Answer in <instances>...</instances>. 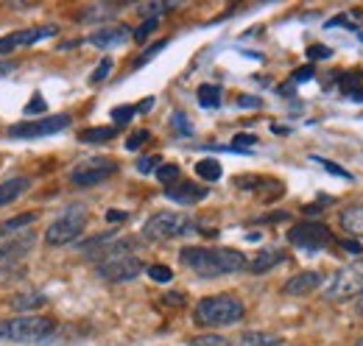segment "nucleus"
<instances>
[{
    "mask_svg": "<svg viewBox=\"0 0 363 346\" xmlns=\"http://www.w3.org/2000/svg\"><path fill=\"white\" fill-rule=\"evenodd\" d=\"M182 265H187L199 277H227L246 268V255L238 249H204L187 246L179 252Z\"/></svg>",
    "mask_w": 363,
    "mask_h": 346,
    "instance_id": "nucleus-1",
    "label": "nucleus"
},
{
    "mask_svg": "<svg viewBox=\"0 0 363 346\" xmlns=\"http://www.w3.org/2000/svg\"><path fill=\"white\" fill-rule=\"evenodd\" d=\"M232 346H279V338L272 333H257V330H249V333H240L235 338Z\"/></svg>",
    "mask_w": 363,
    "mask_h": 346,
    "instance_id": "nucleus-20",
    "label": "nucleus"
},
{
    "mask_svg": "<svg viewBox=\"0 0 363 346\" xmlns=\"http://www.w3.org/2000/svg\"><path fill=\"white\" fill-rule=\"evenodd\" d=\"M115 126H95V129H84L79 134V140L82 143H106V140H112L115 137Z\"/></svg>",
    "mask_w": 363,
    "mask_h": 346,
    "instance_id": "nucleus-24",
    "label": "nucleus"
},
{
    "mask_svg": "<svg viewBox=\"0 0 363 346\" xmlns=\"http://www.w3.org/2000/svg\"><path fill=\"white\" fill-rule=\"evenodd\" d=\"M126 213H121V210H109V213H106V221H112V223H115V221H126Z\"/></svg>",
    "mask_w": 363,
    "mask_h": 346,
    "instance_id": "nucleus-43",
    "label": "nucleus"
},
{
    "mask_svg": "<svg viewBox=\"0 0 363 346\" xmlns=\"http://www.w3.org/2000/svg\"><path fill=\"white\" fill-rule=\"evenodd\" d=\"M308 79H313V67H299L294 73V82H308Z\"/></svg>",
    "mask_w": 363,
    "mask_h": 346,
    "instance_id": "nucleus-41",
    "label": "nucleus"
},
{
    "mask_svg": "<svg viewBox=\"0 0 363 346\" xmlns=\"http://www.w3.org/2000/svg\"><path fill=\"white\" fill-rule=\"evenodd\" d=\"M171 123H174V129L179 131L182 137H190V134H193V126L187 123V118H184V112H174V118H171Z\"/></svg>",
    "mask_w": 363,
    "mask_h": 346,
    "instance_id": "nucleus-29",
    "label": "nucleus"
},
{
    "mask_svg": "<svg viewBox=\"0 0 363 346\" xmlns=\"http://www.w3.org/2000/svg\"><path fill=\"white\" fill-rule=\"evenodd\" d=\"M279 346H282V344H279Z\"/></svg>",
    "mask_w": 363,
    "mask_h": 346,
    "instance_id": "nucleus-48",
    "label": "nucleus"
},
{
    "mask_svg": "<svg viewBox=\"0 0 363 346\" xmlns=\"http://www.w3.org/2000/svg\"><path fill=\"white\" fill-rule=\"evenodd\" d=\"M288 243H294L296 249H305V252H321L330 243H335V238L324 223L305 221V223H296L288 229Z\"/></svg>",
    "mask_w": 363,
    "mask_h": 346,
    "instance_id": "nucleus-7",
    "label": "nucleus"
},
{
    "mask_svg": "<svg viewBox=\"0 0 363 346\" xmlns=\"http://www.w3.org/2000/svg\"><path fill=\"white\" fill-rule=\"evenodd\" d=\"M358 313H361V316H363V296H361V299H358Z\"/></svg>",
    "mask_w": 363,
    "mask_h": 346,
    "instance_id": "nucleus-46",
    "label": "nucleus"
},
{
    "mask_svg": "<svg viewBox=\"0 0 363 346\" xmlns=\"http://www.w3.org/2000/svg\"><path fill=\"white\" fill-rule=\"evenodd\" d=\"M187 346H232V344H229V338L218 335V333H207V335H196V338H190V344Z\"/></svg>",
    "mask_w": 363,
    "mask_h": 346,
    "instance_id": "nucleus-25",
    "label": "nucleus"
},
{
    "mask_svg": "<svg viewBox=\"0 0 363 346\" xmlns=\"http://www.w3.org/2000/svg\"><path fill=\"white\" fill-rule=\"evenodd\" d=\"M221 162L218 160H199L196 162V176L201 179V182H218L221 179Z\"/></svg>",
    "mask_w": 363,
    "mask_h": 346,
    "instance_id": "nucleus-22",
    "label": "nucleus"
},
{
    "mask_svg": "<svg viewBox=\"0 0 363 346\" xmlns=\"http://www.w3.org/2000/svg\"><path fill=\"white\" fill-rule=\"evenodd\" d=\"M50 37H56V26H34V28H23V31H11V34L0 37V56L20 50V48H31Z\"/></svg>",
    "mask_w": 363,
    "mask_h": 346,
    "instance_id": "nucleus-11",
    "label": "nucleus"
},
{
    "mask_svg": "<svg viewBox=\"0 0 363 346\" xmlns=\"http://www.w3.org/2000/svg\"><path fill=\"white\" fill-rule=\"evenodd\" d=\"M338 223L344 226V232H350L355 238H363V204H352V207L341 210Z\"/></svg>",
    "mask_w": 363,
    "mask_h": 346,
    "instance_id": "nucleus-18",
    "label": "nucleus"
},
{
    "mask_svg": "<svg viewBox=\"0 0 363 346\" xmlns=\"http://www.w3.org/2000/svg\"><path fill=\"white\" fill-rule=\"evenodd\" d=\"M17 70V65L14 62H0V79H6V76H11Z\"/></svg>",
    "mask_w": 363,
    "mask_h": 346,
    "instance_id": "nucleus-42",
    "label": "nucleus"
},
{
    "mask_svg": "<svg viewBox=\"0 0 363 346\" xmlns=\"http://www.w3.org/2000/svg\"><path fill=\"white\" fill-rule=\"evenodd\" d=\"M311 160H316L318 165H321L324 171H330L333 176H341V179H352V176H350V171H344L341 165H333V162H327V160H321V157H311Z\"/></svg>",
    "mask_w": 363,
    "mask_h": 346,
    "instance_id": "nucleus-32",
    "label": "nucleus"
},
{
    "mask_svg": "<svg viewBox=\"0 0 363 346\" xmlns=\"http://www.w3.org/2000/svg\"><path fill=\"white\" fill-rule=\"evenodd\" d=\"M160 168V157H143V160H137V171L140 173H151Z\"/></svg>",
    "mask_w": 363,
    "mask_h": 346,
    "instance_id": "nucleus-33",
    "label": "nucleus"
},
{
    "mask_svg": "<svg viewBox=\"0 0 363 346\" xmlns=\"http://www.w3.org/2000/svg\"><path fill=\"white\" fill-rule=\"evenodd\" d=\"M34 246H37V235H34V232H26V235H20V238H11V240L0 243V265H14V262H20Z\"/></svg>",
    "mask_w": 363,
    "mask_h": 346,
    "instance_id": "nucleus-12",
    "label": "nucleus"
},
{
    "mask_svg": "<svg viewBox=\"0 0 363 346\" xmlns=\"http://www.w3.org/2000/svg\"><path fill=\"white\" fill-rule=\"evenodd\" d=\"M151 106H154V98H145V101H140V104H137L135 109H137V112H148Z\"/></svg>",
    "mask_w": 363,
    "mask_h": 346,
    "instance_id": "nucleus-45",
    "label": "nucleus"
},
{
    "mask_svg": "<svg viewBox=\"0 0 363 346\" xmlns=\"http://www.w3.org/2000/svg\"><path fill=\"white\" fill-rule=\"evenodd\" d=\"M355 346H363V338H361V341H358V344H355Z\"/></svg>",
    "mask_w": 363,
    "mask_h": 346,
    "instance_id": "nucleus-47",
    "label": "nucleus"
},
{
    "mask_svg": "<svg viewBox=\"0 0 363 346\" xmlns=\"http://www.w3.org/2000/svg\"><path fill=\"white\" fill-rule=\"evenodd\" d=\"M84 226H87V210L73 204L67 213H62L45 229V243L48 246H67L84 232Z\"/></svg>",
    "mask_w": 363,
    "mask_h": 346,
    "instance_id": "nucleus-6",
    "label": "nucleus"
},
{
    "mask_svg": "<svg viewBox=\"0 0 363 346\" xmlns=\"http://www.w3.org/2000/svg\"><path fill=\"white\" fill-rule=\"evenodd\" d=\"M112 67H115V65H112V59H104V62H101V65L95 67V73H92V84L104 82V79H106V76L112 73Z\"/></svg>",
    "mask_w": 363,
    "mask_h": 346,
    "instance_id": "nucleus-31",
    "label": "nucleus"
},
{
    "mask_svg": "<svg viewBox=\"0 0 363 346\" xmlns=\"http://www.w3.org/2000/svg\"><path fill=\"white\" fill-rule=\"evenodd\" d=\"M190 232H196V221L184 213H171V210L154 213L143 226L145 240H174V238L190 235Z\"/></svg>",
    "mask_w": 363,
    "mask_h": 346,
    "instance_id": "nucleus-4",
    "label": "nucleus"
},
{
    "mask_svg": "<svg viewBox=\"0 0 363 346\" xmlns=\"http://www.w3.org/2000/svg\"><path fill=\"white\" fill-rule=\"evenodd\" d=\"M148 137H151V134H148L145 129L135 131V134H132V137L126 140V148H129V151H137V148H140V145H143V143H145Z\"/></svg>",
    "mask_w": 363,
    "mask_h": 346,
    "instance_id": "nucleus-34",
    "label": "nucleus"
},
{
    "mask_svg": "<svg viewBox=\"0 0 363 346\" xmlns=\"http://www.w3.org/2000/svg\"><path fill=\"white\" fill-rule=\"evenodd\" d=\"M34 223H37V213H23V216L9 218V221L0 223V238L17 235V232H23V229H28V226H34Z\"/></svg>",
    "mask_w": 363,
    "mask_h": 346,
    "instance_id": "nucleus-19",
    "label": "nucleus"
},
{
    "mask_svg": "<svg viewBox=\"0 0 363 346\" xmlns=\"http://www.w3.org/2000/svg\"><path fill=\"white\" fill-rule=\"evenodd\" d=\"M34 112H45V98H43L40 92H34V98H31L28 106H26V115H34Z\"/></svg>",
    "mask_w": 363,
    "mask_h": 346,
    "instance_id": "nucleus-35",
    "label": "nucleus"
},
{
    "mask_svg": "<svg viewBox=\"0 0 363 346\" xmlns=\"http://www.w3.org/2000/svg\"><path fill=\"white\" fill-rule=\"evenodd\" d=\"M255 143H257V137H255V134H235L232 148H249V145H255Z\"/></svg>",
    "mask_w": 363,
    "mask_h": 346,
    "instance_id": "nucleus-37",
    "label": "nucleus"
},
{
    "mask_svg": "<svg viewBox=\"0 0 363 346\" xmlns=\"http://www.w3.org/2000/svg\"><path fill=\"white\" fill-rule=\"evenodd\" d=\"M137 115V109L135 106H115L112 109V121L118 123V126H123V123H129L132 118Z\"/></svg>",
    "mask_w": 363,
    "mask_h": 346,
    "instance_id": "nucleus-28",
    "label": "nucleus"
},
{
    "mask_svg": "<svg viewBox=\"0 0 363 346\" xmlns=\"http://www.w3.org/2000/svg\"><path fill=\"white\" fill-rule=\"evenodd\" d=\"M70 115H48L40 121H23V123H14L9 129V137L14 140H40V137H50L56 131H65L70 126Z\"/></svg>",
    "mask_w": 363,
    "mask_h": 346,
    "instance_id": "nucleus-9",
    "label": "nucleus"
},
{
    "mask_svg": "<svg viewBox=\"0 0 363 346\" xmlns=\"http://www.w3.org/2000/svg\"><path fill=\"white\" fill-rule=\"evenodd\" d=\"M165 45H168V40H160L157 45H151V48H148V50H145V53H143V56L137 59V67H140V65H145L148 59H154V56H157V53H160V50H162Z\"/></svg>",
    "mask_w": 363,
    "mask_h": 346,
    "instance_id": "nucleus-36",
    "label": "nucleus"
},
{
    "mask_svg": "<svg viewBox=\"0 0 363 346\" xmlns=\"http://www.w3.org/2000/svg\"><path fill=\"white\" fill-rule=\"evenodd\" d=\"M355 296H363V260H355V262L338 268L324 288L327 302H347Z\"/></svg>",
    "mask_w": 363,
    "mask_h": 346,
    "instance_id": "nucleus-5",
    "label": "nucleus"
},
{
    "mask_svg": "<svg viewBox=\"0 0 363 346\" xmlns=\"http://www.w3.org/2000/svg\"><path fill=\"white\" fill-rule=\"evenodd\" d=\"M282 260H285V252L277 246H269V249H260L252 260H246V268H249V274H266L274 265H279Z\"/></svg>",
    "mask_w": 363,
    "mask_h": 346,
    "instance_id": "nucleus-16",
    "label": "nucleus"
},
{
    "mask_svg": "<svg viewBox=\"0 0 363 346\" xmlns=\"http://www.w3.org/2000/svg\"><path fill=\"white\" fill-rule=\"evenodd\" d=\"M165 196L177 204H196L201 199H207V187H199L196 182H177L165 187Z\"/></svg>",
    "mask_w": 363,
    "mask_h": 346,
    "instance_id": "nucleus-14",
    "label": "nucleus"
},
{
    "mask_svg": "<svg viewBox=\"0 0 363 346\" xmlns=\"http://www.w3.org/2000/svg\"><path fill=\"white\" fill-rule=\"evenodd\" d=\"M157 26H160V20H145V23H143V26L137 28L132 37H135L137 43H143V40H145L148 34H154V31H157Z\"/></svg>",
    "mask_w": 363,
    "mask_h": 346,
    "instance_id": "nucleus-30",
    "label": "nucleus"
},
{
    "mask_svg": "<svg viewBox=\"0 0 363 346\" xmlns=\"http://www.w3.org/2000/svg\"><path fill=\"white\" fill-rule=\"evenodd\" d=\"M143 271H145V265H143V260L135 257V255L104 260V262H98V268H95V274H98L104 282H129V279H137Z\"/></svg>",
    "mask_w": 363,
    "mask_h": 346,
    "instance_id": "nucleus-10",
    "label": "nucleus"
},
{
    "mask_svg": "<svg viewBox=\"0 0 363 346\" xmlns=\"http://www.w3.org/2000/svg\"><path fill=\"white\" fill-rule=\"evenodd\" d=\"M115 173H118V162L115 160H109V157H90V160L79 162L70 171V182L76 187H95V184L106 182Z\"/></svg>",
    "mask_w": 363,
    "mask_h": 346,
    "instance_id": "nucleus-8",
    "label": "nucleus"
},
{
    "mask_svg": "<svg viewBox=\"0 0 363 346\" xmlns=\"http://www.w3.org/2000/svg\"><path fill=\"white\" fill-rule=\"evenodd\" d=\"M145 274H148L154 282H171V279H174V271H171L168 265H148Z\"/></svg>",
    "mask_w": 363,
    "mask_h": 346,
    "instance_id": "nucleus-26",
    "label": "nucleus"
},
{
    "mask_svg": "<svg viewBox=\"0 0 363 346\" xmlns=\"http://www.w3.org/2000/svg\"><path fill=\"white\" fill-rule=\"evenodd\" d=\"M246 316V304L232 294H218V296H207L196 304L193 310V321L199 327H232Z\"/></svg>",
    "mask_w": 363,
    "mask_h": 346,
    "instance_id": "nucleus-2",
    "label": "nucleus"
},
{
    "mask_svg": "<svg viewBox=\"0 0 363 346\" xmlns=\"http://www.w3.org/2000/svg\"><path fill=\"white\" fill-rule=\"evenodd\" d=\"M56 330V321L48 316H17V318H3L0 321V341L11 344H37L45 341Z\"/></svg>",
    "mask_w": 363,
    "mask_h": 346,
    "instance_id": "nucleus-3",
    "label": "nucleus"
},
{
    "mask_svg": "<svg viewBox=\"0 0 363 346\" xmlns=\"http://www.w3.org/2000/svg\"><path fill=\"white\" fill-rule=\"evenodd\" d=\"M48 296L40 291H28V294H17L11 296V307L14 310H37V307H45Z\"/></svg>",
    "mask_w": 363,
    "mask_h": 346,
    "instance_id": "nucleus-21",
    "label": "nucleus"
},
{
    "mask_svg": "<svg viewBox=\"0 0 363 346\" xmlns=\"http://www.w3.org/2000/svg\"><path fill=\"white\" fill-rule=\"evenodd\" d=\"M321 282H324V274L321 271H302V274H294L282 285V294L285 296H308V294L316 291Z\"/></svg>",
    "mask_w": 363,
    "mask_h": 346,
    "instance_id": "nucleus-13",
    "label": "nucleus"
},
{
    "mask_svg": "<svg viewBox=\"0 0 363 346\" xmlns=\"http://www.w3.org/2000/svg\"><path fill=\"white\" fill-rule=\"evenodd\" d=\"M308 56H311V59H330L333 50L324 48V45H311V48H308Z\"/></svg>",
    "mask_w": 363,
    "mask_h": 346,
    "instance_id": "nucleus-38",
    "label": "nucleus"
},
{
    "mask_svg": "<svg viewBox=\"0 0 363 346\" xmlns=\"http://www.w3.org/2000/svg\"><path fill=\"white\" fill-rule=\"evenodd\" d=\"M28 187H31V179L28 176H11V179L0 182V207L17 201Z\"/></svg>",
    "mask_w": 363,
    "mask_h": 346,
    "instance_id": "nucleus-17",
    "label": "nucleus"
},
{
    "mask_svg": "<svg viewBox=\"0 0 363 346\" xmlns=\"http://www.w3.org/2000/svg\"><path fill=\"white\" fill-rule=\"evenodd\" d=\"M238 106H243V109H257V106H260V98H255V95H240V98H238Z\"/></svg>",
    "mask_w": 363,
    "mask_h": 346,
    "instance_id": "nucleus-39",
    "label": "nucleus"
},
{
    "mask_svg": "<svg viewBox=\"0 0 363 346\" xmlns=\"http://www.w3.org/2000/svg\"><path fill=\"white\" fill-rule=\"evenodd\" d=\"M157 179L168 187V184H174L177 179H179V165H160L157 168Z\"/></svg>",
    "mask_w": 363,
    "mask_h": 346,
    "instance_id": "nucleus-27",
    "label": "nucleus"
},
{
    "mask_svg": "<svg viewBox=\"0 0 363 346\" xmlns=\"http://www.w3.org/2000/svg\"><path fill=\"white\" fill-rule=\"evenodd\" d=\"M129 37H132V31H129L126 26H106V28L90 34L87 43L95 45V48H118V45L126 43Z\"/></svg>",
    "mask_w": 363,
    "mask_h": 346,
    "instance_id": "nucleus-15",
    "label": "nucleus"
},
{
    "mask_svg": "<svg viewBox=\"0 0 363 346\" xmlns=\"http://www.w3.org/2000/svg\"><path fill=\"white\" fill-rule=\"evenodd\" d=\"M199 104H201L204 109H216V106H221V86L201 84L199 86Z\"/></svg>",
    "mask_w": 363,
    "mask_h": 346,
    "instance_id": "nucleus-23",
    "label": "nucleus"
},
{
    "mask_svg": "<svg viewBox=\"0 0 363 346\" xmlns=\"http://www.w3.org/2000/svg\"><path fill=\"white\" fill-rule=\"evenodd\" d=\"M341 249H344L347 255H361V252H363L358 240H341Z\"/></svg>",
    "mask_w": 363,
    "mask_h": 346,
    "instance_id": "nucleus-40",
    "label": "nucleus"
},
{
    "mask_svg": "<svg viewBox=\"0 0 363 346\" xmlns=\"http://www.w3.org/2000/svg\"><path fill=\"white\" fill-rule=\"evenodd\" d=\"M165 304H177V307H182V304H184V296H182V294H171V296H165Z\"/></svg>",
    "mask_w": 363,
    "mask_h": 346,
    "instance_id": "nucleus-44",
    "label": "nucleus"
}]
</instances>
